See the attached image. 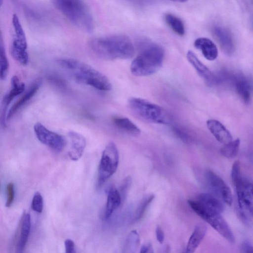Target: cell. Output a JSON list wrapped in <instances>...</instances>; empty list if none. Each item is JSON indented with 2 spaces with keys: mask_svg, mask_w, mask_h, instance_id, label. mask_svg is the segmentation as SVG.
<instances>
[{
  "mask_svg": "<svg viewBox=\"0 0 253 253\" xmlns=\"http://www.w3.org/2000/svg\"><path fill=\"white\" fill-rule=\"evenodd\" d=\"M89 46L98 56L107 60L128 59L135 54L130 38L124 35H114L92 39Z\"/></svg>",
  "mask_w": 253,
  "mask_h": 253,
  "instance_id": "cell-1",
  "label": "cell"
},
{
  "mask_svg": "<svg viewBox=\"0 0 253 253\" xmlns=\"http://www.w3.org/2000/svg\"><path fill=\"white\" fill-rule=\"evenodd\" d=\"M57 62L79 83L90 85L100 90L108 91L112 88L109 79L89 65L70 58H59Z\"/></svg>",
  "mask_w": 253,
  "mask_h": 253,
  "instance_id": "cell-2",
  "label": "cell"
},
{
  "mask_svg": "<svg viewBox=\"0 0 253 253\" xmlns=\"http://www.w3.org/2000/svg\"><path fill=\"white\" fill-rule=\"evenodd\" d=\"M165 56L164 49L154 43H147L132 61L130 71L135 76L151 75L162 67Z\"/></svg>",
  "mask_w": 253,
  "mask_h": 253,
  "instance_id": "cell-3",
  "label": "cell"
},
{
  "mask_svg": "<svg viewBox=\"0 0 253 253\" xmlns=\"http://www.w3.org/2000/svg\"><path fill=\"white\" fill-rule=\"evenodd\" d=\"M55 7L74 25L81 30L91 32L93 20L83 0H52Z\"/></svg>",
  "mask_w": 253,
  "mask_h": 253,
  "instance_id": "cell-4",
  "label": "cell"
},
{
  "mask_svg": "<svg viewBox=\"0 0 253 253\" xmlns=\"http://www.w3.org/2000/svg\"><path fill=\"white\" fill-rule=\"evenodd\" d=\"M127 105L132 115L143 122L165 124L169 121L168 115L164 109L145 99L131 97L128 100Z\"/></svg>",
  "mask_w": 253,
  "mask_h": 253,
  "instance_id": "cell-5",
  "label": "cell"
},
{
  "mask_svg": "<svg viewBox=\"0 0 253 253\" xmlns=\"http://www.w3.org/2000/svg\"><path fill=\"white\" fill-rule=\"evenodd\" d=\"M119 162V153L116 144L109 142L103 151L100 161L96 187H100L116 171Z\"/></svg>",
  "mask_w": 253,
  "mask_h": 253,
  "instance_id": "cell-6",
  "label": "cell"
},
{
  "mask_svg": "<svg viewBox=\"0 0 253 253\" xmlns=\"http://www.w3.org/2000/svg\"><path fill=\"white\" fill-rule=\"evenodd\" d=\"M188 203L192 210L204 220L211 215L220 214L224 210L221 201L207 193L200 194L195 200H188Z\"/></svg>",
  "mask_w": 253,
  "mask_h": 253,
  "instance_id": "cell-7",
  "label": "cell"
},
{
  "mask_svg": "<svg viewBox=\"0 0 253 253\" xmlns=\"http://www.w3.org/2000/svg\"><path fill=\"white\" fill-rule=\"evenodd\" d=\"M235 187L240 214L243 219L249 222L252 217L253 211V183L250 180L241 177Z\"/></svg>",
  "mask_w": 253,
  "mask_h": 253,
  "instance_id": "cell-8",
  "label": "cell"
},
{
  "mask_svg": "<svg viewBox=\"0 0 253 253\" xmlns=\"http://www.w3.org/2000/svg\"><path fill=\"white\" fill-rule=\"evenodd\" d=\"M34 130L38 140L42 144L57 152L64 149L66 140L60 134L49 130L40 123L35 124Z\"/></svg>",
  "mask_w": 253,
  "mask_h": 253,
  "instance_id": "cell-9",
  "label": "cell"
},
{
  "mask_svg": "<svg viewBox=\"0 0 253 253\" xmlns=\"http://www.w3.org/2000/svg\"><path fill=\"white\" fill-rule=\"evenodd\" d=\"M12 23L14 36L10 47V53L13 57L21 58L28 54L26 35L16 14L13 15Z\"/></svg>",
  "mask_w": 253,
  "mask_h": 253,
  "instance_id": "cell-10",
  "label": "cell"
},
{
  "mask_svg": "<svg viewBox=\"0 0 253 253\" xmlns=\"http://www.w3.org/2000/svg\"><path fill=\"white\" fill-rule=\"evenodd\" d=\"M207 177L210 185L214 192L227 205L231 206L233 203V197L229 187L218 175L211 170L207 172Z\"/></svg>",
  "mask_w": 253,
  "mask_h": 253,
  "instance_id": "cell-11",
  "label": "cell"
},
{
  "mask_svg": "<svg viewBox=\"0 0 253 253\" xmlns=\"http://www.w3.org/2000/svg\"><path fill=\"white\" fill-rule=\"evenodd\" d=\"M212 33L223 52L229 56L233 55L235 51V44L229 31L217 26L212 28Z\"/></svg>",
  "mask_w": 253,
  "mask_h": 253,
  "instance_id": "cell-12",
  "label": "cell"
},
{
  "mask_svg": "<svg viewBox=\"0 0 253 253\" xmlns=\"http://www.w3.org/2000/svg\"><path fill=\"white\" fill-rule=\"evenodd\" d=\"M231 82L236 92L246 104H249L252 99V87L250 80L242 74H235L231 77Z\"/></svg>",
  "mask_w": 253,
  "mask_h": 253,
  "instance_id": "cell-13",
  "label": "cell"
},
{
  "mask_svg": "<svg viewBox=\"0 0 253 253\" xmlns=\"http://www.w3.org/2000/svg\"><path fill=\"white\" fill-rule=\"evenodd\" d=\"M204 220L211 225L229 242L234 243L235 236L225 220L220 214H215L207 217Z\"/></svg>",
  "mask_w": 253,
  "mask_h": 253,
  "instance_id": "cell-14",
  "label": "cell"
},
{
  "mask_svg": "<svg viewBox=\"0 0 253 253\" xmlns=\"http://www.w3.org/2000/svg\"><path fill=\"white\" fill-rule=\"evenodd\" d=\"M68 136L71 142L69 157L72 161H77L84 153L86 145L85 138L81 134L74 131H69Z\"/></svg>",
  "mask_w": 253,
  "mask_h": 253,
  "instance_id": "cell-15",
  "label": "cell"
},
{
  "mask_svg": "<svg viewBox=\"0 0 253 253\" xmlns=\"http://www.w3.org/2000/svg\"><path fill=\"white\" fill-rule=\"evenodd\" d=\"M187 58L195 69L199 76L209 84H214L216 78L211 71L199 59L195 54L191 50L187 53Z\"/></svg>",
  "mask_w": 253,
  "mask_h": 253,
  "instance_id": "cell-16",
  "label": "cell"
},
{
  "mask_svg": "<svg viewBox=\"0 0 253 253\" xmlns=\"http://www.w3.org/2000/svg\"><path fill=\"white\" fill-rule=\"evenodd\" d=\"M207 126L211 133L219 142L225 144L232 140L229 131L218 121L210 119L207 122Z\"/></svg>",
  "mask_w": 253,
  "mask_h": 253,
  "instance_id": "cell-17",
  "label": "cell"
},
{
  "mask_svg": "<svg viewBox=\"0 0 253 253\" xmlns=\"http://www.w3.org/2000/svg\"><path fill=\"white\" fill-rule=\"evenodd\" d=\"M42 84V80H36L30 87L28 90L11 107L7 114V120L11 119L15 114L30 100L37 92Z\"/></svg>",
  "mask_w": 253,
  "mask_h": 253,
  "instance_id": "cell-18",
  "label": "cell"
},
{
  "mask_svg": "<svg viewBox=\"0 0 253 253\" xmlns=\"http://www.w3.org/2000/svg\"><path fill=\"white\" fill-rule=\"evenodd\" d=\"M194 46L201 51L204 56L208 60H214L217 57V48L213 42L208 38L197 39L194 42Z\"/></svg>",
  "mask_w": 253,
  "mask_h": 253,
  "instance_id": "cell-19",
  "label": "cell"
},
{
  "mask_svg": "<svg viewBox=\"0 0 253 253\" xmlns=\"http://www.w3.org/2000/svg\"><path fill=\"white\" fill-rule=\"evenodd\" d=\"M207 230V227L204 223H199L196 226L189 239L186 252L193 253L195 251L204 239Z\"/></svg>",
  "mask_w": 253,
  "mask_h": 253,
  "instance_id": "cell-20",
  "label": "cell"
},
{
  "mask_svg": "<svg viewBox=\"0 0 253 253\" xmlns=\"http://www.w3.org/2000/svg\"><path fill=\"white\" fill-rule=\"evenodd\" d=\"M122 200L119 190L114 187H111L108 193L105 210L104 213V219H107L111 216L114 211L120 206Z\"/></svg>",
  "mask_w": 253,
  "mask_h": 253,
  "instance_id": "cell-21",
  "label": "cell"
},
{
  "mask_svg": "<svg viewBox=\"0 0 253 253\" xmlns=\"http://www.w3.org/2000/svg\"><path fill=\"white\" fill-rule=\"evenodd\" d=\"M11 90L3 96L0 104L7 108H8L12 100L16 96L22 93L25 88L24 83L20 82L19 78L16 76H14L11 78Z\"/></svg>",
  "mask_w": 253,
  "mask_h": 253,
  "instance_id": "cell-22",
  "label": "cell"
},
{
  "mask_svg": "<svg viewBox=\"0 0 253 253\" xmlns=\"http://www.w3.org/2000/svg\"><path fill=\"white\" fill-rule=\"evenodd\" d=\"M113 122L118 129L130 135H137L140 133L139 128L127 118L115 117Z\"/></svg>",
  "mask_w": 253,
  "mask_h": 253,
  "instance_id": "cell-23",
  "label": "cell"
},
{
  "mask_svg": "<svg viewBox=\"0 0 253 253\" xmlns=\"http://www.w3.org/2000/svg\"><path fill=\"white\" fill-rule=\"evenodd\" d=\"M31 229V216L29 213L25 214L21 223V232L17 243V251L23 252L27 243Z\"/></svg>",
  "mask_w": 253,
  "mask_h": 253,
  "instance_id": "cell-24",
  "label": "cell"
},
{
  "mask_svg": "<svg viewBox=\"0 0 253 253\" xmlns=\"http://www.w3.org/2000/svg\"><path fill=\"white\" fill-rule=\"evenodd\" d=\"M139 235L136 230H132L129 233L125 241L122 252L135 253L139 248Z\"/></svg>",
  "mask_w": 253,
  "mask_h": 253,
  "instance_id": "cell-25",
  "label": "cell"
},
{
  "mask_svg": "<svg viewBox=\"0 0 253 253\" xmlns=\"http://www.w3.org/2000/svg\"><path fill=\"white\" fill-rule=\"evenodd\" d=\"M165 19L172 30L176 34L182 36L185 34V27L182 21L178 17L168 13L165 16Z\"/></svg>",
  "mask_w": 253,
  "mask_h": 253,
  "instance_id": "cell-26",
  "label": "cell"
},
{
  "mask_svg": "<svg viewBox=\"0 0 253 253\" xmlns=\"http://www.w3.org/2000/svg\"><path fill=\"white\" fill-rule=\"evenodd\" d=\"M9 63L6 56L2 35L0 30V80H4L7 75Z\"/></svg>",
  "mask_w": 253,
  "mask_h": 253,
  "instance_id": "cell-27",
  "label": "cell"
},
{
  "mask_svg": "<svg viewBox=\"0 0 253 253\" xmlns=\"http://www.w3.org/2000/svg\"><path fill=\"white\" fill-rule=\"evenodd\" d=\"M240 144V140L237 138L230 142L224 144L220 149V153L224 157L227 158L235 157L238 154Z\"/></svg>",
  "mask_w": 253,
  "mask_h": 253,
  "instance_id": "cell-28",
  "label": "cell"
},
{
  "mask_svg": "<svg viewBox=\"0 0 253 253\" xmlns=\"http://www.w3.org/2000/svg\"><path fill=\"white\" fill-rule=\"evenodd\" d=\"M154 199V195L151 194L146 196L142 199L134 213L133 220L135 221L139 220L142 217L147 209Z\"/></svg>",
  "mask_w": 253,
  "mask_h": 253,
  "instance_id": "cell-29",
  "label": "cell"
},
{
  "mask_svg": "<svg viewBox=\"0 0 253 253\" xmlns=\"http://www.w3.org/2000/svg\"><path fill=\"white\" fill-rule=\"evenodd\" d=\"M31 208L37 212L41 213L43 209V198L39 192H36L33 198Z\"/></svg>",
  "mask_w": 253,
  "mask_h": 253,
  "instance_id": "cell-30",
  "label": "cell"
},
{
  "mask_svg": "<svg viewBox=\"0 0 253 253\" xmlns=\"http://www.w3.org/2000/svg\"><path fill=\"white\" fill-rule=\"evenodd\" d=\"M240 169V162L239 160H236L232 165L231 173V180L234 186L241 177Z\"/></svg>",
  "mask_w": 253,
  "mask_h": 253,
  "instance_id": "cell-31",
  "label": "cell"
},
{
  "mask_svg": "<svg viewBox=\"0 0 253 253\" xmlns=\"http://www.w3.org/2000/svg\"><path fill=\"white\" fill-rule=\"evenodd\" d=\"M132 179L130 176H128L125 179L120 187L119 192L122 200L124 199L126 196L128 189L131 184Z\"/></svg>",
  "mask_w": 253,
  "mask_h": 253,
  "instance_id": "cell-32",
  "label": "cell"
},
{
  "mask_svg": "<svg viewBox=\"0 0 253 253\" xmlns=\"http://www.w3.org/2000/svg\"><path fill=\"white\" fill-rule=\"evenodd\" d=\"M7 199L5 205L7 207H10L14 199V184L12 183H9L6 186Z\"/></svg>",
  "mask_w": 253,
  "mask_h": 253,
  "instance_id": "cell-33",
  "label": "cell"
},
{
  "mask_svg": "<svg viewBox=\"0 0 253 253\" xmlns=\"http://www.w3.org/2000/svg\"><path fill=\"white\" fill-rule=\"evenodd\" d=\"M48 80L51 84L60 88L64 89L67 86L65 81L58 76H49L48 77Z\"/></svg>",
  "mask_w": 253,
  "mask_h": 253,
  "instance_id": "cell-34",
  "label": "cell"
},
{
  "mask_svg": "<svg viewBox=\"0 0 253 253\" xmlns=\"http://www.w3.org/2000/svg\"><path fill=\"white\" fill-rule=\"evenodd\" d=\"M65 252L66 253H75V245L73 240L70 239H66L64 242Z\"/></svg>",
  "mask_w": 253,
  "mask_h": 253,
  "instance_id": "cell-35",
  "label": "cell"
},
{
  "mask_svg": "<svg viewBox=\"0 0 253 253\" xmlns=\"http://www.w3.org/2000/svg\"><path fill=\"white\" fill-rule=\"evenodd\" d=\"M241 250L243 253H252L253 252L252 244L250 241L245 240L242 245Z\"/></svg>",
  "mask_w": 253,
  "mask_h": 253,
  "instance_id": "cell-36",
  "label": "cell"
},
{
  "mask_svg": "<svg viewBox=\"0 0 253 253\" xmlns=\"http://www.w3.org/2000/svg\"><path fill=\"white\" fill-rule=\"evenodd\" d=\"M155 233L157 241L160 244H162L165 240V234L164 231L161 227L157 226L156 228Z\"/></svg>",
  "mask_w": 253,
  "mask_h": 253,
  "instance_id": "cell-37",
  "label": "cell"
},
{
  "mask_svg": "<svg viewBox=\"0 0 253 253\" xmlns=\"http://www.w3.org/2000/svg\"><path fill=\"white\" fill-rule=\"evenodd\" d=\"M140 252L143 253H154V249L152 244L150 242L144 244L140 248Z\"/></svg>",
  "mask_w": 253,
  "mask_h": 253,
  "instance_id": "cell-38",
  "label": "cell"
},
{
  "mask_svg": "<svg viewBox=\"0 0 253 253\" xmlns=\"http://www.w3.org/2000/svg\"><path fill=\"white\" fill-rule=\"evenodd\" d=\"M3 3V0H0V8L1 6L2 5V4Z\"/></svg>",
  "mask_w": 253,
  "mask_h": 253,
  "instance_id": "cell-39",
  "label": "cell"
}]
</instances>
